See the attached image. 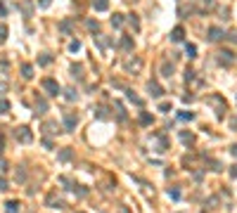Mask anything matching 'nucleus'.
<instances>
[{
  "mask_svg": "<svg viewBox=\"0 0 237 213\" xmlns=\"http://www.w3.org/2000/svg\"><path fill=\"white\" fill-rule=\"evenodd\" d=\"M38 62H40V64H43V66H45V64H50V62H52V57H50V55H43V57L38 59Z\"/></svg>",
  "mask_w": 237,
  "mask_h": 213,
  "instance_id": "nucleus-21",
  "label": "nucleus"
},
{
  "mask_svg": "<svg viewBox=\"0 0 237 213\" xmlns=\"http://www.w3.org/2000/svg\"><path fill=\"white\" fill-rule=\"evenodd\" d=\"M232 175H237V166H235V168H232Z\"/></svg>",
  "mask_w": 237,
  "mask_h": 213,
  "instance_id": "nucleus-36",
  "label": "nucleus"
},
{
  "mask_svg": "<svg viewBox=\"0 0 237 213\" xmlns=\"http://www.w3.org/2000/svg\"><path fill=\"white\" fill-rule=\"evenodd\" d=\"M171 38H173V40H183V29H180V26H178V29H173Z\"/></svg>",
  "mask_w": 237,
  "mask_h": 213,
  "instance_id": "nucleus-12",
  "label": "nucleus"
},
{
  "mask_svg": "<svg viewBox=\"0 0 237 213\" xmlns=\"http://www.w3.org/2000/svg\"><path fill=\"white\" fill-rule=\"evenodd\" d=\"M59 159H62V161H69L71 159V152H69V149H62V152H59Z\"/></svg>",
  "mask_w": 237,
  "mask_h": 213,
  "instance_id": "nucleus-16",
  "label": "nucleus"
},
{
  "mask_svg": "<svg viewBox=\"0 0 237 213\" xmlns=\"http://www.w3.org/2000/svg\"><path fill=\"white\" fill-rule=\"evenodd\" d=\"M43 88L48 90V95H59V85H57L55 78H45L43 81Z\"/></svg>",
  "mask_w": 237,
  "mask_h": 213,
  "instance_id": "nucleus-2",
  "label": "nucleus"
},
{
  "mask_svg": "<svg viewBox=\"0 0 237 213\" xmlns=\"http://www.w3.org/2000/svg\"><path fill=\"white\" fill-rule=\"evenodd\" d=\"M112 24H114V29H118L121 24H124V17H121V14H114L112 17Z\"/></svg>",
  "mask_w": 237,
  "mask_h": 213,
  "instance_id": "nucleus-13",
  "label": "nucleus"
},
{
  "mask_svg": "<svg viewBox=\"0 0 237 213\" xmlns=\"http://www.w3.org/2000/svg\"><path fill=\"white\" fill-rule=\"evenodd\" d=\"M121 48H124V50H133V40H130V38L126 36L124 40H121Z\"/></svg>",
  "mask_w": 237,
  "mask_h": 213,
  "instance_id": "nucleus-14",
  "label": "nucleus"
},
{
  "mask_svg": "<svg viewBox=\"0 0 237 213\" xmlns=\"http://www.w3.org/2000/svg\"><path fill=\"white\" fill-rule=\"evenodd\" d=\"M88 29H90V31H97V29H100V24H97V21H88Z\"/></svg>",
  "mask_w": 237,
  "mask_h": 213,
  "instance_id": "nucleus-23",
  "label": "nucleus"
},
{
  "mask_svg": "<svg viewBox=\"0 0 237 213\" xmlns=\"http://www.w3.org/2000/svg\"><path fill=\"white\" fill-rule=\"evenodd\" d=\"M69 50H71V52H78V50H81V43H78V40H74V43L69 45Z\"/></svg>",
  "mask_w": 237,
  "mask_h": 213,
  "instance_id": "nucleus-19",
  "label": "nucleus"
},
{
  "mask_svg": "<svg viewBox=\"0 0 237 213\" xmlns=\"http://www.w3.org/2000/svg\"><path fill=\"white\" fill-rule=\"evenodd\" d=\"M66 100H76V92L71 90V88H69V90H66Z\"/></svg>",
  "mask_w": 237,
  "mask_h": 213,
  "instance_id": "nucleus-27",
  "label": "nucleus"
},
{
  "mask_svg": "<svg viewBox=\"0 0 237 213\" xmlns=\"http://www.w3.org/2000/svg\"><path fill=\"white\" fill-rule=\"evenodd\" d=\"M232 154H235V156H237V144H235V147H232Z\"/></svg>",
  "mask_w": 237,
  "mask_h": 213,
  "instance_id": "nucleus-35",
  "label": "nucleus"
},
{
  "mask_svg": "<svg viewBox=\"0 0 237 213\" xmlns=\"http://www.w3.org/2000/svg\"><path fill=\"white\" fill-rule=\"evenodd\" d=\"M17 140H19V142H24V144H29L33 140V135H31V130H29L26 126H22V128H17Z\"/></svg>",
  "mask_w": 237,
  "mask_h": 213,
  "instance_id": "nucleus-1",
  "label": "nucleus"
},
{
  "mask_svg": "<svg viewBox=\"0 0 237 213\" xmlns=\"http://www.w3.org/2000/svg\"><path fill=\"white\" fill-rule=\"evenodd\" d=\"M118 213H128V211H126V208H124V206H121V208H118Z\"/></svg>",
  "mask_w": 237,
  "mask_h": 213,
  "instance_id": "nucleus-34",
  "label": "nucleus"
},
{
  "mask_svg": "<svg viewBox=\"0 0 237 213\" xmlns=\"http://www.w3.org/2000/svg\"><path fill=\"white\" fill-rule=\"evenodd\" d=\"M168 109H171V104H168V102H161V104H159V112H168Z\"/></svg>",
  "mask_w": 237,
  "mask_h": 213,
  "instance_id": "nucleus-24",
  "label": "nucleus"
},
{
  "mask_svg": "<svg viewBox=\"0 0 237 213\" xmlns=\"http://www.w3.org/2000/svg\"><path fill=\"white\" fill-rule=\"evenodd\" d=\"M180 138H183V142H192V135H187V133H183Z\"/></svg>",
  "mask_w": 237,
  "mask_h": 213,
  "instance_id": "nucleus-30",
  "label": "nucleus"
},
{
  "mask_svg": "<svg viewBox=\"0 0 237 213\" xmlns=\"http://www.w3.org/2000/svg\"><path fill=\"white\" fill-rule=\"evenodd\" d=\"M194 52H197V48H194V45H187V55L190 57H194Z\"/></svg>",
  "mask_w": 237,
  "mask_h": 213,
  "instance_id": "nucleus-28",
  "label": "nucleus"
},
{
  "mask_svg": "<svg viewBox=\"0 0 237 213\" xmlns=\"http://www.w3.org/2000/svg\"><path fill=\"white\" fill-rule=\"evenodd\" d=\"M126 95H128V100H130V102H135L138 106H142V100H140L138 95H133V90H126Z\"/></svg>",
  "mask_w": 237,
  "mask_h": 213,
  "instance_id": "nucleus-10",
  "label": "nucleus"
},
{
  "mask_svg": "<svg viewBox=\"0 0 237 213\" xmlns=\"http://www.w3.org/2000/svg\"><path fill=\"white\" fill-rule=\"evenodd\" d=\"M36 109H40V114L48 109V104H45V100H38V104H36Z\"/></svg>",
  "mask_w": 237,
  "mask_h": 213,
  "instance_id": "nucleus-20",
  "label": "nucleus"
},
{
  "mask_svg": "<svg viewBox=\"0 0 237 213\" xmlns=\"http://www.w3.org/2000/svg\"><path fill=\"white\" fill-rule=\"evenodd\" d=\"M130 24H133V29H140V21H138L135 14H130Z\"/></svg>",
  "mask_w": 237,
  "mask_h": 213,
  "instance_id": "nucleus-22",
  "label": "nucleus"
},
{
  "mask_svg": "<svg viewBox=\"0 0 237 213\" xmlns=\"http://www.w3.org/2000/svg\"><path fill=\"white\" fill-rule=\"evenodd\" d=\"M209 38H211V40H218V38H221V31H218V29H211V31H209Z\"/></svg>",
  "mask_w": 237,
  "mask_h": 213,
  "instance_id": "nucleus-17",
  "label": "nucleus"
},
{
  "mask_svg": "<svg viewBox=\"0 0 237 213\" xmlns=\"http://www.w3.org/2000/svg\"><path fill=\"white\" fill-rule=\"evenodd\" d=\"M7 38V26H0V40H5Z\"/></svg>",
  "mask_w": 237,
  "mask_h": 213,
  "instance_id": "nucleus-25",
  "label": "nucleus"
},
{
  "mask_svg": "<svg viewBox=\"0 0 237 213\" xmlns=\"http://www.w3.org/2000/svg\"><path fill=\"white\" fill-rule=\"evenodd\" d=\"M48 206H52V208H62L64 204H62V199H57L55 194H50V197H48Z\"/></svg>",
  "mask_w": 237,
  "mask_h": 213,
  "instance_id": "nucleus-6",
  "label": "nucleus"
},
{
  "mask_svg": "<svg viewBox=\"0 0 237 213\" xmlns=\"http://www.w3.org/2000/svg\"><path fill=\"white\" fill-rule=\"evenodd\" d=\"M22 7H24V12H26V14H31V3H29V0H26V3H24Z\"/></svg>",
  "mask_w": 237,
  "mask_h": 213,
  "instance_id": "nucleus-26",
  "label": "nucleus"
},
{
  "mask_svg": "<svg viewBox=\"0 0 237 213\" xmlns=\"http://www.w3.org/2000/svg\"><path fill=\"white\" fill-rule=\"evenodd\" d=\"M180 118H185V121H187V118H192V112H183V114H180Z\"/></svg>",
  "mask_w": 237,
  "mask_h": 213,
  "instance_id": "nucleus-32",
  "label": "nucleus"
},
{
  "mask_svg": "<svg viewBox=\"0 0 237 213\" xmlns=\"http://www.w3.org/2000/svg\"><path fill=\"white\" fill-rule=\"evenodd\" d=\"M140 123H142V126H150V123H152V116H150V114H140Z\"/></svg>",
  "mask_w": 237,
  "mask_h": 213,
  "instance_id": "nucleus-15",
  "label": "nucleus"
},
{
  "mask_svg": "<svg viewBox=\"0 0 237 213\" xmlns=\"http://www.w3.org/2000/svg\"><path fill=\"white\" fill-rule=\"evenodd\" d=\"M171 74H173V64L164 62V66H161V76H166V78H168V76H171Z\"/></svg>",
  "mask_w": 237,
  "mask_h": 213,
  "instance_id": "nucleus-9",
  "label": "nucleus"
},
{
  "mask_svg": "<svg viewBox=\"0 0 237 213\" xmlns=\"http://www.w3.org/2000/svg\"><path fill=\"white\" fill-rule=\"evenodd\" d=\"M5 211L7 213H17V211H19V201H7L5 204Z\"/></svg>",
  "mask_w": 237,
  "mask_h": 213,
  "instance_id": "nucleus-7",
  "label": "nucleus"
},
{
  "mask_svg": "<svg viewBox=\"0 0 237 213\" xmlns=\"http://www.w3.org/2000/svg\"><path fill=\"white\" fill-rule=\"evenodd\" d=\"M0 190H7V182L5 180H0Z\"/></svg>",
  "mask_w": 237,
  "mask_h": 213,
  "instance_id": "nucleus-33",
  "label": "nucleus"
},
{
  "mask_svg": "<svg viewBox=\"0 0 237 213\" xmlns=\"http://www.w3.org/2000/svg\"><path fill=\"white\" fill-rule=\"evenodd\" d=\"M92 7H95L97 12H104L109 7V0H92Z\"/></svg>",
  "mask_w": 237,
  "mask_h": 213,
  "instance_id": "nucleus-5",
  "label": "nucleus"
},
{
  "mask_svg": "<svg viewBox=\"0 0 237 213\" xmlns=\"http://www.w3.org/2000/svg\"><path fill=\"white\" fill-rule=\"evenodd\" d=\"M168 194H171L173 199H178V197H180V192H178V190H168Z\"/></svg>",
  "mask_w": 237,
  "mask_h": 213,
  "instance_id": "nucleus-31",
  "label": "nucleus"
},
{
  "mask_svg": "<svg viewBox=\"0 0 237 213\" xmlns=\"http://www.w3.org/2000/svg\"><path fill=\"white\" fill-rule=\"evenodd\" d=\"M59 31H62V33H69V31H71V21H69V19H64L62 24H59Z\"/></svg>",
  "mask_w": 237,
  "mask_h": 213,
  "instance_id": "nucleus-11",
  "label": "nucleus"
},
{
  "mask_svg": "<svg viewBox=\"0 0 237 213\" xmlns=\"http://www.w3.org/2000/svg\"><path fill=\"white\" fill-rule=\"evenodd\" d=\"M147 90H150V95H152V97H161V95H164L161 85H156V83H150V85H147Z\"/></svg>",
  "mask_w": 237,
  "mask_h": 213,
  "instance_id": "nucleus-3",
  "label": "nucleus"
},
{
  "mask_svg": "<svg viewBox=\"0 0 237 213\" xmlns=\"http://www.w3.org/2000/svg\"><path fill=\"white\" fill-rule=\"evenodd\" d=\"M22 76H24V78H31V76H33V66H31V64H24V66H22Z\"/></svg>",
  "mask_w": 237,
  "mask_h": 213,
  "instance_id": "nucleus-8",
  "label": "nucleus"
},
{
  "mask_svg": "<svg viewBox=\"0 0 237 213\" xmlns=\"http://www.w3.org/2000/svg\"><path fill=\"white\" fill-rule=\"evenodd\" d=\"M76 121H78V118H76L74 114H66V116H64V126H66V130H74V128H76Z\"/></svg>",
  "mask_w": 237,
  "mask_h": 213,
  "instance_id": "nucleus-4",
  "label": "nucleus"
},
{
  "mask_svg": "<svg viewBox=\"0 0 237 213\" xmlns=\"http://www.w3.org/2000/svg\"><path fill=\"white\" fill-rule=\"evenodd\" d=\"M50 3H52V0H40L38 5H40V7H43V10H45V7H50Z\"/></svg>",
  "mask_w": 237,
  "mask_h": 213,
  "instance_id": "nucleus-29",
  "label": "nucleus"
},
{
  "mask_svg": "<svg viewBox=\"0 0 237 213\" xmlns=\"http://www.w3.org/2000/svg\"><path fill=\"white\" fill-rule=\"evenodd\" d=\"M7 109H10V102H5V100H0V114H5Z\"/></svg>",
  "mask_w": 237,
  "mask_h": 213,
  "instance_id": "nucleus-18",
  "label": "nucleus"
}]
</instances>
